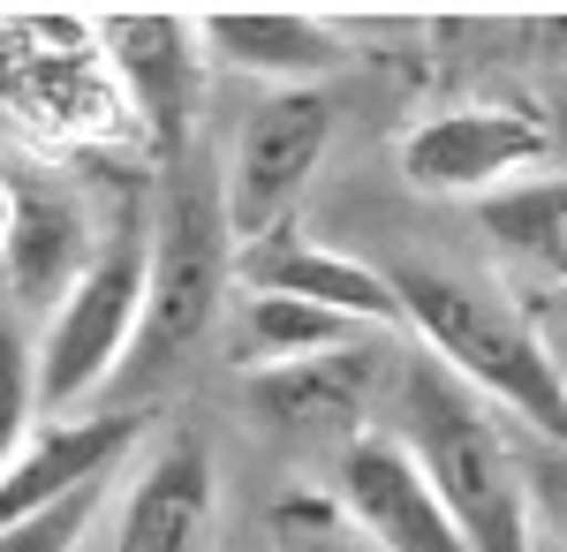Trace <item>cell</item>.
Wrapping results in <instances>:
<instances>
[{"mask_svg": "<svg viewBox=\"0 0 567 552\" xmlns=\"http://www.w3.org/2000/svg\"><path fill=\"white\" fill-rule=\"evenodd\" d=\"M386 288L401 303V326L446 379H462L499 425L567 447V371L499 288L446 265H393Z\"/></svg>", "mask_w": 567, "mask_h": 552, "instance_id": "obj_1", "label": "cell"}, {"mask_svg": "<svg viewBox=\"0 0 567 552\" xmlns=\"http://www.w3.org/2000/svg\"><path fill=\"white\" fill-rule=\"evenodd\" d=\"M235 303V235L219 219V182L205 167L175 160L167 167V205H159V235H152V273H144V310H136V340L122 371L106 386L99 409L114 417H144L152 393L205 356V340L227 326Z\"/></svg>", "mask_w": 567, "mask_h": 552, "instance_id": "obj_2", "label": "cell"}, {"mask_svg": "<svg viewBox=\"0 0 567 552\" xmlns=\"http://www.w3.org/2000/svg\"><path fill=\"white\" fill-rule=\"evenodd\" d=\"M386 431L409 447V462L424 469L432 500L446 508L462 552H537L529 545L523 484L507 454V425L484 409L462 379H446L424 348H409L386 379Z\"/></svg>", "mask_w": 567, "mask_h": 552, "instance_id": "obj_3", "label": "cell"}, {"mask_svg": "<svg viewBox=\"0 0 567 552\" xmlns=\"http://www.w3.org/2000/svg\"><path fill=\"white\" fill-rule=\"evenodd\" d=\"M144 273H152V227L122 219L91 265L61 288V303L45 310L39 340H31V409L45 425L61 417H91L106 401V386L122 371L136 340V310H144Z\"/></svg>", "mask_w": 567, "mask_h": 552, "instance_id": "obj_4", "label": "cell"}, {"mask_svg": "<svg viewBox=\"0 0 567 552\" xmlns=\"http://www.w3.org/2000/svg\"><path fill=\"white\" fill-rule=\"evenodd\" d=\"M0 122L39 144H106L130 129L76 16H0Z\"/></svg>", "mask_w": 567, "mask_h": 552, "instance_id": "obj_5", "label": "cell"}, {"mask_svg": "<svg viewBox=\"0 0 567 552\" xmlns=\"http://www.w3.org/2000/svg\"><path fill=\"white\" fill-rule=\"evenodd\" d=\"M333 129H341V106H333L326 91H265L258 106L243 114L235 152H227V167L213 174L219 182V219H227L235 251L296 219L310 174L326 167V152H333Z\"/></svg>", "mask_w": 567, "mask_h": 552, "instance_id": "obj_6", "label": "cell"}, {"mask_svg": "<svg viewBox=\"0 0 567 552\" xmlns=\"http://www.w3.org/2000/svg\"><path fill=\"white\" fill-rule=\"evenodd\" d=\"M91 45L106 61L122 114L144 129V144L167 167L189 160V129H197V99H205L197 23L175 8H106V16H91Z\"/></svg>", "mask_w": 567, "mask_h": 552, "instance_id": "obj_7", "label": "cell"}, {"mask_svg": "<svg viewBox=\"0 0 567 552\" xmlns=\"http://www.w3.org/2000/svg\"><path fill=\"white\" fill-rule=\"evenodd\" d=\"M553 160V122L537 106H454L401 136V174L424 197H499Z\"/></svg>", "mask_w": 567, "mask_h": 552, "instance_id": "obj_8", "label": "cell"}, {"mask_svg": "<svg viewBox=\"0 0 567 552\" xmlns=\"http://www.w3.org/2000/svg\"><path fill=\"white\" fill-rule=\"evenodd\" d=\"M393 379V340H349V348H326L303 364H280V371H243V401L265 431H288V439H341L371 431V409Z\"/></svg>", "mask_w": 567, "mask_h": 552, "instance_id": "obj_9", "label": "cell"}, {"mask_svg": "<svg viewBox=\"0 0 567 552\" xmlns=\"http://www.w3.org/2000/svg\"><path fill=\"white\" fill-rule=\"evenodd\" d=\"M326 500L349 514L379 552H462L446 508H439L432 484H424V469L409 462V447L386 425L355 431L349 447L333 454V492Z\"/></svg>", "mask_w": 567, "mask_h": 552, "instance_id": "obj_10", "label": "cell"}, {"mask_svg": "<svg viewBox=\"0 0 567 552\" xmlns=\"http://www.w3.org/2000/svg\"><path fill=\"white\" fill-rule=\"evenodd\" d=\"M235 288L333 310V318H349V326H363V334H386V340L401 334V303H393L386 273L363 265V257H349V251H326V243L296 235V219L235 251Z\"/></svg>", "mask_w": 567, "mask_h": 552, "instance_id": "obj_11", "label": "cell"}, {"mask_svg": "<svg viewBox=\"0 0 567 552\" xmlns=\"http://www.w3.org/2000/svg\"><path fill=\"white\" fill-rule=\"evenodd\" d=\"M144 439V417H114V409H91V417H61V425H39L8 469H0V530L31 522V514L76 500L91 484H106L114 469L130 462V447Z\"/></svg>", "mask_w": 567, "mask_h": 552, "instance_id": "obj_12", "label": "cell"}, {"mask_svg": "<svg viewBox=\"0 0 567 552\" xmlns=\"http://www.w3.org/2000/svg\"><path fill=\"white\" fill-rule=\"evenodd\" d=\"M213 545H219L213 447L197 431H175L136 469L122 522H114V552H213Z\"/></svg>", "mask_w": 567, "mask_h": 552, "instance_id": "obj_13", "label": "cell"}, {"mask_svg": "<svg viewBox=\"0 0 567 552\" xmlns=\"http://www.w3.org/2000/svg\"><path fill=\"white\" fill-rule=\"evenodd\" d=\"M189 23H197L205 61L243 69L265 91H326V76L341 69L333 23H318L303 8H205Z\"/></svg>", "mask_w": 567, "mask_h": 552, "instance_id": "obj_14", "label": "cell"}, {"mask_svg": "<svg viewBox=\"0 0 567 552\" xmlns=\"http://www.w3.org/2000/svg\"><path fill=\"white\" fill-rule=\"evenodd\" d=\"M91 251H99V243H91L84 213H76L69 197L23 190V182H16V227H8V251H0V265H8V296L31 303V310H53L61 288L91 265Z\"/></svg>", "mask_w": 567, "mask_h": 552, "instance_id": "obj_15", "label": "cell"}, {"mask_svg": "<svg viewBox=\"0 0 567 552\" xmlns=\"http://www.w3.org/2000/svg\"><path fill=\"white\" fill-rule=\"evenodd\" d=\"M227 334H235V364L243 371H280V364L371 340L363 326L333 318V310H310V303H288V296H250V288H235V303H227Z\"/></svg>", "mask_w": 567, "mask_h": 552, "instance_id": "obj_16", "label": "cell"}, {"mask_svg": "<svg viewBox=\"0 0 567 552\" xmlns=\"http://www.w3.org/2000/svg\"><path fill=\"white\" fill-rule=\"evenodd\" d=\"M484 227L499 251L529 257L537 273H553L567 288V174H529L515 190L484 197Z\"/></svg>", "mask_w": 567, "mask_h": 552, "instance_id": "obj_17", "label": "cell"}, {"mask_svg": "<svg viewBox=\"0 0 567 552\" xmlns=\"http://www.w3.org/2000/svg\"><path fill=\"white\" fill-rule=\"evenodd\" d=\"M507 454H515V484H523L529 545L537 552H567V447L529 439V431L507 425Z\"/></svg>", "mask_w": 567, "mask_h": 552, "instance_id": "obj_18", "label": "cell"}, {"mask_svg": "<svg viewBox=\"0 0 567 552\" xmlns=\"http://www.w3.org/2000/svg\"><path fill=\"white\" fill-rule=\"evenodd\" d=\"M265 545L272 552H379L349 514L326 500V492H288V500H272V514H265Z\"/></svg>", "mask_w": 567, "mask_h": 552, "instance_id": "obj_19", "label": "cell"}, {"mask_svg": "<svg viewBox=\"0 0 567 552\" xmlns=\"http://www.w3.org/2000/svg\"><path fill=\"white\" fill-rule=\"evenodd\" d=\"M31 340H23V326H16V310L0 303V469H8V454L31 439Z\"/></svg>", "mask_w": 567, "mask_h": 552, "instance_id": "obj_20", "label": "cell"}, {"mask_svg": "<svg viewBox=\"0 0 567 552\" xmlns=\"http://www.w3.org/2000/svg\"><path fill=\"white\" fill-rule=\"evenodd\" d=\"M99 500H106V484H91L76 500H61V508L31 514V522H16V530H0V552H76L84 545V530L99 522Z\"/></svg>", "mask_w": 567, "mask_h": 552, "instance_id": "obj_21", "label": "cell"}, {"mask_svg": "<svg viewBox=\"0 0 567 552\" xmlns=\"http://www.w3.org/2000/svg\"><path fill=\"white\" fill-rule=\"evenodd\" d=\"M8 227H16V182L0 174V251H8Z\"/></svg>", "mask_w": 567, "mask_h": 552, "instance_id": "obj_22", "label": "cell"}]
</instances>
